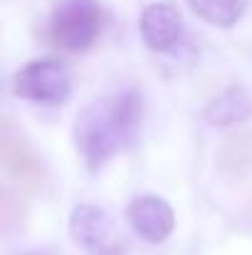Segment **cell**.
<instances>
[{
  "label": "cell",
  "instance_id": "obj_1",
  "mask_svg": "<svg viewBox=\"0 0 252 255\" xmlns=\"http://www.w3.org/2000/svg\"><path fill=\"white\" fill-rule=\"evenodd\" d=\"M141 122V94L126 89L121 94L99 97L84 104L75 119V144L84 166L99 171L121 149L131 144Z\"/></svg>",
  "mask_w": 252,
  "mask_h": 255
},
{
  "label": "cell",
  "instance_id": "obj_2",
  "mask_svg": "<svg viewBox=\"0 0 252 255\" xmlns=\"http://www.w3.org/2000/svg\"><path fill=\"white\" fill-rule=\"evenodd\" d=\"M104 25V12L96 0H62L50 17L47 35L65 52L89 50Z\"/></svg>",
  "mask_w": 252,
  "mask_h": 255
},
{
  "label": "cell",
  "instance_id": "obj_3",
  "mask_svg": "<svg viewBox=\"0 0 252 255\" xmlns=\"http://www.w3.org/2000/svg\"><path fill=\"white\" fill-rule=\"evenodd\" d=\"M15 94L37 104H62L72 94V82L57 60H35L15 72Z\"/></svg>",
  "mask_w": 252,
  "mask_h": 255
},
{
  "label": "cell",
  "instance_id": "obj_4",
  "mask_svg": "<svg viewBox=\"0 0 252 255\" xmlns=\"http://www.w3.org/2000/svg\"><path fill=\"white\" fill-rule=\"evenodd\" d=\"M72 241L91 255H111L119 248V231L114 218L91 203H80L70 216Z\"/></svg>",
  "mask_w": 252,
  "mask_h": 255
},
{
  "label": "cell",
  "instance_id": "obj_5",
  "mask_svg": "<svg viewBox=\"0 0 252 255\" xmlns=\"http://www.w3.org/2000/svg\"><path fill=\"white\" fill-rule=\"evenodd\" d=\"M126 218H129L134 233H139V238H144L146 243H164L170 238V233L175 228L173 206L151 193L136 196L126 208Z\"/></svg>",
  "mask_w": 252,
  "mask_h": 255
},
{
  "label": "cell",
  "instance_id": "obj_6",
  "mask_svg": "<svg viewBox=\"0 0 252 255\" xmlns=\"http://www.w3.org/2000/svg\"><path fill=\"white\" fill-rule=\"evenodd\" d=\"M139 30L144 45L151 52L166 55L175 50V45L183 37V20L170 2H151L141 10Z\"/></svg>",
  "mask_w": 252,
  "mask_h": 255
},
{
  "label": "cell",
  "instance_id": "obj_7",
  "mask_svg": "<svg viewBox=\"0 0 252 255\" xmlns=\"http://www.w3.org/2000/svg\"><path fill=\"white\" fill-rule=\"evenodd\" d=\"M0 156H2L5 171L12 178H17L22 183H32V186H37L42 181V166H40L35 151L30 149V144L25 141V136L20 131H10L7 124L2 129Z\"/></svg>",
  "mask_w": 252,
  "mask_h": 255
},
{
  "label": "cell",
  "instance_id": "obj_8",
  "mask_svg": "<svg viewBox=\"0 0 252 255\" xmlns=\"http://www.w3.org/2000/svg\"><path fill=\"white\" fill-rule=\"evenodd\" d=\"M250 114H252V97L238 85L228 87L223 94L210 99L208 107L203 109L205 122L213 124V127H230V124H238V122L248 119Z\"/></svg>",
  "mask_w": 252,
  "mask_h": 255
},
{
  "label": "cell",
  "instance_id": "obj_9",
  "mask_svg": "<svg viewBox=\"0 0 252 255\" xmlns=\"http://www.w3.org/2000/svg\"><path fill=\"white\" fill-rule=\"evenodd\" d=\"M190 10L215 27H233L243 20L248 0H185Z\"/></svg>",
  "mask_w": 252,
  "mask_h": 255
}]
</instances>
